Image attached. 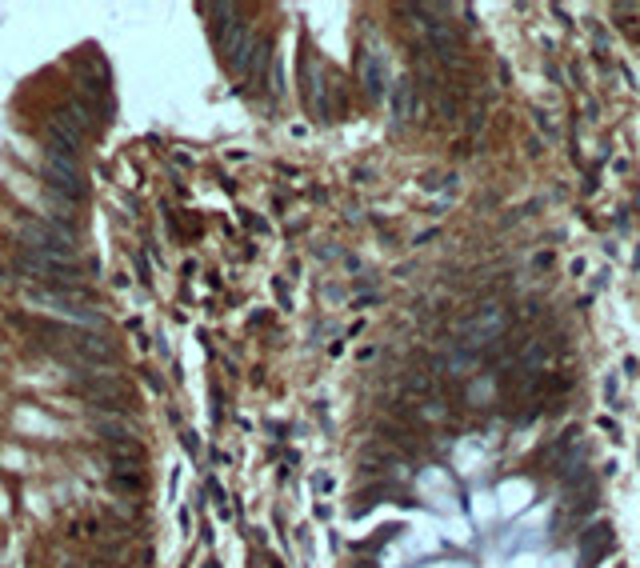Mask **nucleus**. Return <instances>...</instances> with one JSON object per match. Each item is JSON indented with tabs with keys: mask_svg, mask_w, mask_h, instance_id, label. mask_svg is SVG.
I'll return each mask as SVG.
<instances>
[{
	"mask_svg": "<svg viewBox=\"0 0 640 568\" xmlns=\"http://www.w3.org/2000/svg\"><path fill=\"white\" fill-rule=\"evenodd\" d=\"M25 248L37 252V257H49V260H68L76 252L73 228L49 224V221H25Z\"/></svg>",
	"mask_w": 640,
	"mask_h": 568,
	"instance_id": "f257e3e1",
	"label": "nucleus"
},
{
	"mask_svg": "<svg viewBox=\"0 0 640 568\" xmlns=\"http://www.w3.org/2000/svg\"><path fill=\"white\" fill-rule=\"evenodd\" d=\"M44 185L52 192H61L64 200H85V192H88L80 161H68V156H49L44 161Z\"/></svg>",
	"mask_w": 640,
	"mask_h": 568,
	"instance_id": "f03ea898",
	"label": "nucleus"
},
{
	"mask_svg": "<svg viewBox=\"0 0 640 568\" xmlns=\"http://www.w3.org/2000/svg\"><path fill=\"white\" fill-rule=\"evenodd\" d=\"M505 328V312L500 309H488L484 316H476V321H464L460 324V348H484L488 340H496V333Z\"/></svg>",
	"mask_w": 640,
	"mask_h": 568,
	"instance_id": "7ed1b4c3",
	"label": "nucleus"
},
{
	"mask_svg": "<svg viewBox=\"0 0 640 568\" xmlns=\"http://www.w3.org/2000/svg\"><path fill=\"white\" fill-rule=\"evenodd\" d=\"M412 112H417V85L408 76H400L393 85V116L396 121H408Z\"/></svg>",
	"mask_w": 640,
	"mask_h": 568,
	"instance_id": "20e7f679",
	"label": "nucleus"
},
{
	"mask_svg": "<svg viewBox=\"0 0 640 568\" xmlns=\"http://www.w3.org/2000/svg\"><path fill=\"white\" fill-rule=\"evenodd\" d=\"M360 80H364V92H369V97H381V92H384L381 61H376L372 52H360Z\"/></svg>",
	"mask_w": 640,
	"mask_h": 568,
	"instance_id": "39448f33",
	"label": "nucleus"
},
{
	"mask_svg": "<svg viewBox=\"0 0 640 568\" xmlns=\"http://www.w3.org/2000/svg\"><path fill=\"white\" fill-rule=\"evenodd\" d=\"M608 544H613V529H608V524H601V529H589V532H584V560L608 552Z\"/></svg>",
	"mask_w": 640,
	"mask_h": 568,
	"instance_id": "423d86ee",
	"label": "nucleus"
},
{
	"mask_svg": "<svg viewBox=\"0 0 640 568\" xmlns=\"http://www.w3.org/2000/svg\"><path fill=\"white\" fill-rule=\"evenodd\" d=\"M405 388H408L412 396H429V393H432V376H429V372H420V369H417V372H408V376H405Z\"/></svg>",
	"mask_w": 640,
	"mask_h": 568,
	"instance_id": "0eeeda50",
	"label": "nucleus"
}]
</instances>
